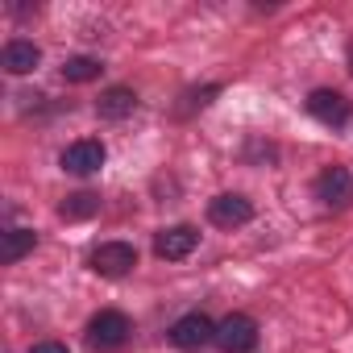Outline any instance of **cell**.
<instances>
[{"mask_svg": "<svg viewBox=\"0 0 353 353\" xmlns=\"http://www.w3.org/2000/svg\"><path fill=\"white\" fill-rule=\"evenodd\" d=\"M88 266H92L96 274H104V279H121V274H129V270L137 266V250L125 245V241H104V245L92 250Z\"/></svg>", "mask_w": 353, "mask_h": 353, "instance_id": "6da1fadb", "label": "cell"}, {"mask_svg": "<svg viewBox=\"0 0 353 353\" xmlns=\"http://www.w3.org/2000/svg\"><path fill=\"white\" fill-rule=\"evenodd\" d=\"M125 341H129V320H125L121 312H100V316H92V324H88V345H92V349L108 353V349H121Z\"/></svg>", "mask_w": 353, "mask_h": 353, "instance_id": "7a4b0ae2", "label": "cell"}, {"mask_svg": "<svg viewBox=\"0 0 353 353\" xmlns=\"http://www.w3.org/2000/svg\"><path fill=\"white\" fill-rule=\"evenodd\" d=\"M216 345H221L225 353H250V349L258 345V324H254L250 316L233 312V316H225V320L216 324Z\"/></svg>", "mask_w": 353, "mask_h": 353, "instance_id": "3957f363", "label": "cell"}, {"mask_svg": "<svg viewBox=\"0 0 353 353\" xmlns=\"http://www.w3.org/2000/svg\"><path fill=\"white\" fill-rule=\"evenodd\" d=\"M316 196H320L328 208H349V204H353V174H349L345 166H328V170H320Z\"/></svg>", "mask_w": 353, "mask_h": 353, "instance_id": "277c9868", "label": "cell"}, {"mask_svg": "<svg viewBox=\"0 0 353 353\" xmlns=\"http://www.w3.org/2000/svg\"><path fill=\"white\" fill-rule=\"evenodd\" d=\"M250 216H254V204L245 196H233V192H225L208 204V221L216 229H241V225H250Z\"/></svg>", "mask_w": 353, "mask_h": 353, "instance_id": "5b68a950", "label": "cell"}, {"mask_svg": "<svg viewBox=\"0 0 353 353\" xmlns=\"http://www.w3.org/2000/svg\"><path fill=\"white\" fill-rule=\"evenodd\" d=\"M170 341L179 345V349H200V345L216 341V324H212L204 312H192V316H183V320H174Z\"/></svg>", "mask_w": 353, "mask_h": 353, "instance_id": "8992f818", "label": "cell"}, {"mask_svg": "<svg viewBox=\"0 0 353 353\" xmlns=\"http://www.w3.org/2000/svg\"><path fill=\"white\" fill-rule=\"evenodd\" d=\"M196 241H200V233L192 225H170V229H162L154 237V254L166 258V262H179V258H188L196 250Z\"/></svg>", "mask_w": 353, "mask_h": 353, "instance_id": "52a82bcc", "label": "cell"}, {"mask_svg": "<svg viewBox=\"0 0 353 353\" xmlns=\"http://www.w3.org/2000/svg\"><path fill=\"white\" fill-rule=\"evenodd\" d=\"M100 166H104V145L92 141V137L71 141V145L63 150V170H71V174H96Z\"/></svg>", "mask_w": 353, "mask_h": 353, "instance_id": "ba28073f", "label": "cell"}, {"mask_svg": "<svg viewBox=\"0 0 353 353\" xmlns=\"http://www.w3.org/2000/svg\"><path fill=\"white\" fill-rule=\"evenodd\" d=\"M307 112H312L316 121H324V125H345V121H349V100H345L341 92L320 88V92L307 96Z\"/></svg>", "mask_w": 353, "mask_h": 353, "instance_id": "9c48e42d", "label": "cell"}, {"mask_svg": "<svg viewBox=\"0 0 353 353\" xmlns=\"http://www.w3.org/2000/svg\"><path fill=\"white\" fill-rule=\"evenodd\" d=\"M38 59H42V50L34 46V42H9L5 46V59H0V63H5V71L9 75H30L34 67H38Z\"/></svg>", "mask_w": 353, "mask_h": 353, "instance_id": "30bf717a", "label": "cell"}, {"mask_svg": "<svg viewBox=\"0 0 353 353\" xmlns=\"http://www.w3.org/2000/svg\"><path fill=\"white\" fill-rule=\"evenodd\" d=\"M137 108V96L129 92V88H108L104 96H100V104H96V112L104 117V121H121V117H129Z\"/></svg>", "mask_w": 353, "mask_h": 353, "instance_id": "8fae6325", "label": "cell"}, {"mask_svg": "<svg viewBox=\"0 0 353 353\" xmlns=\"http://www.w3.org/2000/svg\"><path fill=\"white\" fill-rule=\"evenodd\" d=\"M34 245H38V237H34L30 229H9L5 237H0V262L13 266V262H21Z\"/></svg>", "mask_w": 353, "mask_h": 353, "instance_id": "7c38bea8", "label": "cell"}, {"mask_svg": "<svg viewBox=\"0 0 353 353\" xmlns=\"http://www.w3.org/2000/svg\"><path fill=\"white\" fill-rule=\"evenodd\" d=\"M96 212H100V196H92V192H75V196H67L63 208H59L63 221H88V216H96Z\"/></svg>", "mask_w": 353, "mask_h": 353, "instance_id": "4fadbf2b", "label": "cell"}, {"mask_svg": "<svg viewBox=\"0 0 353 353\" xmlns=\"http://www.w3.org/2000/svg\"><path fill=\"white\" fill-rule=\"evenodd\" d=\"M100 71H104V67H100L96 59H83V54H79V59H67V63H63V79H67V83H92V79H96Z\"/></svg>", "mask_w": 353, "mask_h": 353, "instance_id": "5bb4252c", "label": "cell"}, {"mask_svg": "<svg viewBox=\"0 0 353 353\" xmlns=\"http://www.w3.org/2000/svg\"><path fill=\"white\" fill-rule=\"evenodd\" d=\"M30 353H67V345H59V341H42V345H34Z\"/></svg>", "mask_w": 353, "mask_h": 353, "instance_id": "9a60e30c", "label": "cell"}]
</instances>
